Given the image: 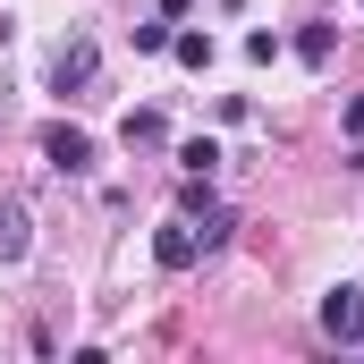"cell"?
I'll list each match as a JSON object with an SVG mask.
<instances>
[{"instance_id":"9","label":"cell","mask_w":364,"mask_h":364,"mask_svg":"<svg viewBox=\"0 0 364 364\" xmlns=\"http://www.w3.org/2000/svg\"><path fill=\"white\" fill-rule=\"evenodd\" d=\"M170 51H178L186 68H212V34H195V26H186V34H170Z\"/></svg>"},{"instance_id":"5","label":"cell","mask_w":364,"mask_h":364,"mask_svg":"<svg viewBox=\"0 0 364 364\" xmlns=\"http://www.w3.org/2000/svg\"><path fill=\"white\" fill-rule=\"evenodd\" d=\"M119 144H127V153H161V144H170V119H161V110H127V119H119Z\"/></svg>"},{"instance_id":"7","label":"cell","mask_w":364,"mask_h":364,"mask_svg":"<svg viewBox=\"0 0 364 364\" xmlns=\"http://www.w3.org/2000/svg\"><path fill=\"white\" fill-rule=\"evenodd\" d=\"M229 229H237V212H229V203H203V212H195V237H203V255H220V246H229Z\"/></svg>"},{"instance_id":"8","label":"cell","mask_w":364,"mask_h":364,"mask_svg":"<svg viewBox=\"0 0 364 364\" xmlns=\"http://www.w3.org/2000/svg\"><path fill=\"white\" fill-rule=\"evenodd\" d=\"M178 170H186V178H212V170H220V144H212V136H186V144H178Z\"/></svg>"},{"instance_id":"10","label":"cell","mask_w":364,"mask_h":364,"mask_svg":"<svg viewBox=\"0 0 364 364\" xmlns=\"http://www.w3.org/2000/svg\"><path fill=\"white\" fill-rule=\"evenodd\" d=\"M331 43H339L331 26H305V34H296V60H314V68H322V60H331Z\"/></svg>"},{"instance_id":"12","label":"cell","mask_w":364,"mask_h":364,"mask_svg":"<svg viewBox=\"0 0 364 364\" xmlns=\"http://www.w3.org/2000/svg\"><path fill=\"white\" fill-rule=\"evenodd\" d=\"M348 136L364 144V93H348Z\"/></svg>"},{"instance_id":"2","label":"cell","mask_w":364,"mask_h":364,"mask_svg":"<svg viewBox=\"0 0 364 364\" xmlns=\"http://www.w3.org/2000/svg\"><path fill=\"white\" fill-rule=\"evenodd\" d=\"M322 339H331V348H364V288L356 279L322 296Z\"/></svg>"},{"instance_id":"14","label":"cell","mask_w":364,"mask_h":364,"mask_svg":"<svg viewBox=\"0 0 364 364\" xmlns=\"http://www.w3.org/2000/svg\"><path fill=\"white\" fill-rule=\"evenodd\" d=\"M220 9H237V0H220Z\"/></svg>"},{"instance_id":"1","label":"cell","mask_w":364,"mask_h":364,"mask_svg":"<svg viewBox=\"0 0 364 364\" xmlns=\"http://www.w3.org/2000/svg\"><path fill=\"white\" fill-rule=\"evenodd\" d=\"M93 77H102V43L93 34H68L60 51H51V93L68 102V93H93Z\"/></svg>"},{"instance_id":"11","label":"cell","mask_w":364,"mask_h":364,"mask_svg":"<svg viewBox=\"0 0 364 364\" xmlns=\"http://www.w3.org/2000/svg\"><path fill=\"white\" fill-rule=\"evenodd\" d=\"M136 51H170V17H144L136 26Z\"/></svg>"},{"instance_id":"13","label":"cell","mask_w":364,"mask_h":364,"mask_svg":"<svg viewBox=\"0 0 364 364\" xmlns=\"http://www.w3.org/2000/svg\"><path fill=\"white\" fill-rule=\"evenodd\" d=\"M186 9H195V0H161V17H186Z\"/></svg>"},{"instance_id":"6","label":"cell","mask_w":364,"mask_h":364,"mask_svg":"<svg viewBox=\"0 0 364 364\" xmlns=\"http://www.w3.org/2000/svg\"><path fill=\"white\" fill-rule=\"evenodd\" d=\"M26 246H34V220L17 195H0V263H26Z\"/></svg>"},{"instance_id":"3","label":"cell","mask_w":364,"mask_h":364,"mask_svg":"<svg viewBox=\"0 0 364 364\" xmlns=\"http://www.w3.org/2000/svg\"><path fill=\"white\" fill-rule=\"evenodd\" d=\"M153 263H161V272H195V263H203V237H195V220H161V229H153Z\"/></svg>"},{"instance_id":"4","label":"cell","mask_w":364,"mask_h":364,"mask_svg":"<svg viewBox=\"0 0 364 364\" xmlns=\"http://www.w3.org/2000/svg\"><path fill=\"white\" fill-rule=\"evenodd\" d=\"M43 161H51L60 178H85L93 170V136L85 127H43Z\"/></svg>"}]
</instances>
